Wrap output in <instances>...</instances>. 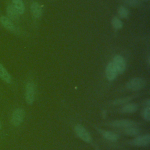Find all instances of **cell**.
<instances>
[{"label":"cell","mask_w":150,"mask_h":150,"mask_svg":"<svg viewBox=\"0 0 150 150\" xmlns=\"http://www.w3.org/2000/svg\"><path fill=\"white\" fill-rule=\"evenodd\" d=\"M103 135L105 139L111 141H115L119 138V136L117 134L111 131H105L103 132Z\"/></svg>","instance_id":"obj_15"},{"label":"cell","mask_w":150,"mask_h":150,"mask_svg":"<svg viewBox=\"0 0 150 150\" xmlns=\"http://www.w3.org/2000/svg\"><path fill=\"white\" fill-rule=\"evenodd\" d=\"M0 23L4 26V28L9 31L14 32L16 30L15 26L13 22L7 16H1L0 17Z\"/></svg>","instance_id":"obj_9"},{"label":"cell","mask_w":150,"mask_h":150,"mask_svg":"<svg viewBox=\"0 0 150 150\" xmlns=\"http://www.w3.org/2000/svg\"><path fill=\"white\" fill-rule=\"evenodd\" d=\"M7 17L12 21H16L19 18V14L12 5H9L6 8Z\"/></svg>","instance_id":"obj_11"},{"label":"cell","mask_w":150,"mask_h":150,"mask_svg":"<svg viewBox=\"0 0 150 150\" xmlns=\"http://www.w3.org/2000/svg\"><path fill=\"white\" fill-rule=\"evenodd\" d=\"M146 1H148V0H146Z\"/></svg>","instance_id":"obj_24"},{"label":"cell","mask_w":150,"mask_h":150,"mask_svg":"<svg viewBox=\"0 0 150 150\" xmlns=\"http://www.w3.org/2000/svg\"><path fill=\"white\" fill-rule=\"evenodd\" d=\"M111 24H112V26H113V28L117 30L121 29L123 26L122 21L117 16H114L112 18Z\"/></svg>","instance_id":"obj_17"},{"label":"cell","mask_w":150,"mask_h":150,"mask_svg":"<svg viewBox=\"0 0 150 150\" xmlns=\"http://www.w3.org/2000/svg\"><path fill=\"white\" fill-rule=\"evenodd\" d=\"M117 74H118L112 64V62H109L105 69V75H106L107 79L109 81H112L116 78Z\"/></svg>","instance_id":"obj_8"},{"label":"cell","mask_w":150,"mask_h":150,"mask_svg":"<svg viewBox=\"0 0 150 150\" xmlns=\"http://www.w3.org/2000/svg\"><path fill=\"white\" fill-rule=\"evenodd\" d=\"M30 11L33 16L35 18H39L42 15V7L38 2H33L30 5Z\"/></svg>","instance_id":"obj_10"},{"label":"cell","mask_w":150,"mask_h":150,"mask_svg":"<svg viewBox=\"0 0 150 150\" xmlns=\"http://www.w3.org/2000/svg\"><path fill=\"white\" fill-rule=\"evenodd\" d=\"M0 78L6 83H11L12 79H11V75L1 63H0Z\"/></svg>","instance_id":"obj_12"},{"label":"cell","mask_w":150,"mask_h":150,"mask_svg":"<svg viewBox=\"0 0 150 150\" xmlns=\"http://www.w3.org/2000/svg\"><path fill=\"white\" fill-rule=\"evenodd\" d=\"M77 135L84 141L89 143L91 141V137L88 131L81 125H76L74 128Z\"/></svg>","instance_id":"obj_5"},{"label":"cell","mask_w":150,"mask_h":150,"mask_svg":"<svg viewBox=\"0 0 150 150\" xmlns=\"http://www.w3.org/2000/svg\"><path fill=\"white\" fill-rule=\"evenodd\" d=\"M25 115V110L22 108H18L15 109L11 116V122L13 125L18 127L21 124L24 120Z\"/></svg>","instance_id":"obj_1"},{"label":"cell","mask_w":150,"mask_h":150,"mask_svg":"<svg viewBox=\"0 0 150 150\" xmlns=\"http://www.w3.org/2000/svg\"><path fill=\"white\" fill-rule=\"evenodd\" d=\"M135 1H139V0H135Z\"/></svg>","instance_id":"obj_23"},{"label":"cell","mask_w":150,"mask_h":150,"mask_svg":"<svg viewBox=\"0 0 150 150\" xmlns=\"http://www.w3.org/2000/svg\"><path fill=\"white\" fill-rule=\"evenodd\" d=\"M112 64L117 71V74H122L126 67L125 61L124 57L121 55H115L113 58Z\"/></svg>","instance_id":"obj_4"},{"label":"cell","mask_w":150,"mask_h":150,"mask_svg":"<svg viewBox=\"0 0 150 150\" xmlns=\"http://www.w3.org/2000/svg\"><path fill=\"white\" fill-rule=\"evenodd\" d=\"M137 110H138L137 105L134 103H130L124 105L122 108L121 111L125 113H134Z\"/></svg>","instance_id":"obj_14"},{"label":"cell","mask_w":150,"mask_h":150,"mask_svg":"<svg viewBox=\"0 0 150 150\" xmlns=\"http://www.w3.org/2000/svg\"><path fill=\"white\" fill-rule=\"evenodd\" d=\"M111 125L118 128H127L129 127L134 126L135 125V122L130 120L123 119L114 121L111 123Z\"/></svg>","instance_id":"obj_7"},{"label":"cell","mask_w":150,"mask_h":150,"mask_svg":"<svg viewBox=\"0 0 150 150\" xmlns=\"http://www.w3.org/2000/svg\"><path fill=\"white\" fill-rule=\"evenodd\" d=\"M124 132L125 134H127L128 135L137 136L139 134V130L138 129V128L136 127H134V126H132V127L125 128L124 129Z\"/></svg>","instance_id":"obj_16"},{"label":"cell","mask_w":150,"mask_h":150,"mask_svg":"<svg viewBox=\"0 0 150 150\" xmlns=\"http://www.w3.org/2000/svg\"><path fill=\"white\" fill-rule=\"evenodd\" d=\"M150 142V135L146 134L136 137L131 141V144L135 146H145L148 145Z\"/></svg>","instance_id":"obj_6"},{"label":"cell","mask_w":150,"mask_h":150,"mask_svg":"<svg viewBox=\"0 0 150 150\" xmlns=\"http://www.w3.org/2000/svg\"><path fill=\"white\" fill-rule=\"evenodd\" d=\"M149 61H150V59H149V57H148V65H149Z\"/></svg>","instance_id":"obj_22"},{"label":"cell","mask_w":150,"mask_h":150,"mask_svg":"<svg viewBox=\"0 0 150 150\" xmlns=\"http://www.w3.org/2000/svg\"><path fill=\"white\" fill-rule=\"evenodd\" d=\"M144 119L146 121L150 120V107L149 106H147L144 112Z\"/></svg>","instance_id":"obj_20"},{"label":"cell","mask_w":150,"mask_h":150,"mask_svg":"<svg viewBox=\"0 0 150 150\" xmlns=\"http://www.w3.org/2000/svg\"><path fill=\"white\" fill-rule=\"evenodd\" d=\"M130 100H131V97H125V98H119L118 100H115L113 102V104L114 105L122 104H124V103H127Z\"/></svg>","instance_id":"obj_19"},{"label":"cell","mask_w":150,"mask_h":150,"mask_svg":"<svg viewBox=\"0 0 150 150\" xmlns=\"http://www.w3.org/2000/svg\"><path fill=\"white\" fill-rule=\"evenodd\" d=\"M145 85V80L141 77H135L129 80L126 84V87L130 90L136 91L142 88Z\"/></svg>","instance_id":"obj_2"},{"label":"cell","mask_w":150,"mask_h":150,"mask_svg":"<svg viewBox=\"0 0 150 150\" xmlns=\"http://www.w3.org/2000/svg\"><path fill=\"white\" fill-rule=\"evenodd\" d=\"M1 128H2V123H1V122L0 121V130L1 129Z\"/></svg>","instance_id":"obj_21"},{"label":"cell","mask_w":150,"mask_h":150,"mask_svg":"<svg viewBox=\"0 0 150 150\" xmlns=\"http://www.w3.org/2000/svg\"><path fill=\"white\" fill-rule=\"evenodd\" d=\"M118 15L122 18H127L129 16L128 9L124 6H120L118 9Z\"/></svg>","instance_id":"obj_18"},{"label":"cell","mask_w":150,"mask_h":150,"mask_svg":"<svg viewBox=\"0 0 150 150\" xmlns=\"http://www.w3.org/2000/svg\"><path fill=\"white\" fill-rule=\"evenodd\" d=\"M35 85L32 82L29 81L26 86L25 90V100L28 104L31 105L35 100Z\"/></svg>","instance_id":"obj_3"},{"label":"cell","mask_w":150,"mask_h":150,"mask_svg":"<svg viewBox=\"0 0 150 150\" xmlns=\"http://www.w3.org/2000/svg\"><path fill=\"white\" fill-rule=\"evenodd\" d=\"M13 6L16 9L19 15H22L25 12V5L22 0H12Z\"/></svg>","instance_id":"obj_13"}]
</instances>
